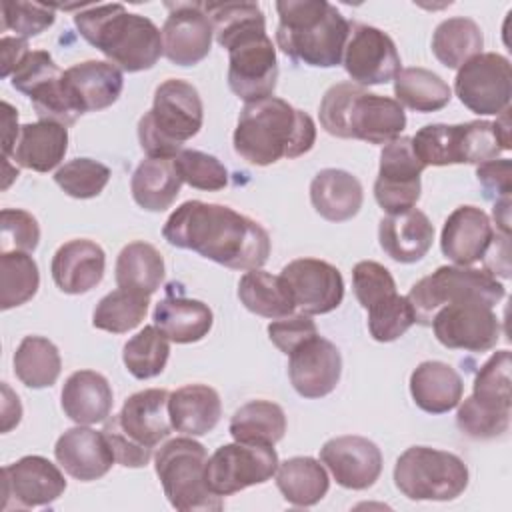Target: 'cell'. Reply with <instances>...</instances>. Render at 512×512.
I'll return each mask as SVG.
<instances>
[{
	"instance_id": "cell-30",
	"label": "cell",
	"mask_w": 512,
	"mask_h": 512,
	"mask_svg": "<svg viewBox=\"0 0 512 512\" xmlns=\"http://www.w3.org/2000/svg\"><path fill=\"white\" fill-rule=\"evenodd\" d=\"M364 192L356 176L340 168H324L310 182V202L328 222L354 218L362 208Z\"/></svg>"
},
{
	"instance_id": "cell-54",
	"label": "cell",
	"mask_w": 512,
	"mask_h": 512,
	"mask_svg": "<svg viewBox=\"0 0 512 512\" xmlns=\"http://www.w3.org/2000/svg\"><path fill=\"white\" fill-rule=\"evenodd\" d=\"M102 432H104V436H106V440H108V444H110V448H112V454H114V458H116L118 464H122V466H126V468H142V466H146V464L150 462L152 450H150V448H142V446L130 442V440L118 430V426L114 424L112 416H108V418L104 420Z\"/></svg>"
},
{
	"instance_id": "cell-45",
	"label": "cell",
	"mask_w": 512,
	"mask_h": 512,
	"mask_svg": "<svg viewBox=\"0 0 512 512\" xmlns=\"http://www.w3.org/2000/svg\"><path fill=\"white\" fill-rule=\"evenodd\" d=\"M412 140V150L424 166L462 164L460 124H426Z\"/></svg>"
},
{
	"instance_id": "cell-17",
	"label": "cell",
	"mask_w": 512,
	"mask_h": 512,
	"mask_svg": "<svg viewBox=\"0 0 512 512\" xmlns=\"http://www.w3.org/2000/svg\"><path fill=\"white\" fill-rule=\"evenodd\" d=\"M344 70L358 86L386 84L400 72V54L394 40L380 28L354 24L344 48Z\"/></svg>"
},
{
	"instance_id": "cell-3",
	"label": "cell",
	"mask_w": 512,
	"mask_h": 512,
	"mask_svg": "<svg viewBox=\"0 0 512 512\" xmlns=\"http://www.w3.org/2000/svg\"><path fill=\"white\" fill-rule=\"evenodd\" d=\"M314 142V120L278 96L246 102L232 136L236 154L254 166L304 156Z\"/></svg>"
},
{
	"instance_id": "cell-57",
	"label": "cell",
	"mask_w": 512,
	"mask_h": 512,
	"mask_svg": "<svg viewBox=\"0 0 512 512\" xmlns=\"http://www.w3.org/2000/svg\"><path fill=\"white\" fill-rule=\"evenodd\" d=\"M2 108H4V116H2V122H4V134H2V150H4V158H10L12 156V150H14V144L18 140V134H20V128H18V112L12 104L8 102H2Z\"/></svg>"
},
{
	"instance_id": "cell-49",
	"label": "cell",
	"mask_w": 512,
	"mask_h": 512,
	"mask_svg": "<svg viewBox=\"0 0 512 512\" xmlns=\"http://www.w3.org/2000/svg\"><path fill=\"white\" fill-rule=\"evenodd\" d=\"M40 242L38 220L18 208L0 212V252H34Z\"/></svg>"
},
{
	"instance_id": "cell-21",
	"label": "cell",
	"mask_w": 512,
	"mask_h": 512,
	"mask_svg": "<svg viewBox=\"0 0 512 512\" xmlns=\"http://www.w3.org/2000/svg\"><path fill=\"white\" fill-rule=\"evenodd\" d=\"M62 86L78 116L112 106L124 88L118 66L104 60H86L64 70Z\"/></svg>"
},
{
	"instance_id": "cell-35",
	"label": "cell",
	"mask_w": 512,
	"mask_h": 512,
	"mask_svg": "<svg viewBox=\"0 0 512 512\" xmlns=\"http://www.w3.org/2000/svg\"><path fill=\"white\" fill-rule=\"evenodd\" d=\"M238 298L256 316L278 320L294 314L296 306L280 276L260 268L248 270L238 282Z\"/></svg>"
},
{
	"instance_id": "cell-41",
	"label": "cell",
	"mask_w": 512,
	"mask_h": 512,
	"mask_svg": "<svg viewBox=\"0 0 512 512\" xmlns=\"http://www.w3.org/2000/svg\"><path fill=\"white\" fill-rule=\"evenodd\" d=\"M62 370L60 352L44 336H26L14 352V374L28 388L52 386Z\"/></svg>"
},
{
	"instance_id": "cell-6",
	"label": "cell",
	"mask_w": 512,
	"mask_h": 512,
	"mask_svg": "<svg viewBox=\"0 0 512 512\" xmlns=\"http://www.w3.org/2000/svg\"><path fill=\"white\" fill-rule=\"evenodd\" d=\"M320 124L336 138L388 144L404 132L406 112L394 98L370 94L354 82H338L322 96Z\"/></svg>"
},
{
	"instance_id": "cell-60",
	"label": "cell",
	"mask_w": 512,
	"mask_h": 512,
	"mask_svg": "<svg viewBox=\"0 0 512 512\" xmlns=\"http://www.w3.org/2000/svg\"><path fill=\"white\" fill-rule=\"evenodd\" d=\"M494 126H496V130H498V136H500L502 144L506 146V150H510V146H512V144H510V108L504 110L502 114H498Z\"/></svg>"
},
{
	"instance_id": "cell-8",
	"label": "cell",
	"mask_w": 512,
	"mask_h": 512,
	"mask_svg": "<svg viewBox=\"0 0 512 512\" xmlns=\"http://www.w3.org/2000/svg\"><path fill=\"white\" fill-rule=\"evenodd\" d=\"M206 460V448L194 436L172 438L158 448L154 468L172 508L180 512H218L224 508L222 496L212 494L206 484Z\"/></svg>"
},
{
	"instance_id": "cell-46",
	"label": "cell",
	"mask_w": 512,
	"mask_h": 512,
	"mask_svg": "<svg viewBox=\"0 0 512 512\" xmlns=\"http://www.w3.org/2000/svg\"><path fill=\"white\" fill-rule=\"evenodd\" d=\"M416 324V314L406 296L398 292L368 308V330L376 342H394Z\"/></svg>"
},
{
	"instance_id": "cell-36",
	"label": "cell",
	"mask_w": 512,
	"mask_h": 512,
	"mask_svg": "<svg viewBox=\"0 0 512 512\" xmlns=\"http://www.w3.org/2000/svg\"><path fill=\"white\" fill-rule=\"evenodd\" d=\"M228 430L236 442L274 446L286 434V414L270 400H250L234 412Z\"/></svg>"
},
{
	"instance_id": "cell-44",
	"label": "cell",
	"mask_w": 512,
	"mask_h": 512,
	"mask_svg": "<svg viewBox=\"0 0 512 512\" xmlns=\"http://www.w3.org/2000/svg\"><path fill=\"white\" fill-rule=\"evenodd\" d=\"M40 274L28 252H0V308L10 310L34 298Z\"/></svg>"
},
{
	"instance_id": "cell-31",
	"label": "cell",
	"mask_w": 512,
	"mask_h": 512,
	"mask_svg": "<svg viewBox=\"0 0 512 512\" xmlns=\"http://www.w3.org/2000/svg\"><path fill=\"white\" fill-rule=\"evenodd\" d=\"M172 428L186 436H204L216 428L222 416V402L206 384H186L168 398Z\"/></svg>"
},
{
	"instance_id": "cell-55",
	"label": "cell",
	"mask_w": 512,
	"mask_h": 512,
	"mask_svg": "<svg viewBox=\"0 0 512 512\" xmlns=\"http://www.w3.org/2000/svg\"><path fill=\"white\" fill-rule=\"evenodd\" d=\"M476 178L482 184L486 198H506L512 192V162L508 158L484 162L476 168Z\"/></svg>"
},
{
	"instance_id": "cell-37",
	"label": "cell",
	"mask_w": 512,
	"mask_h": 512,
	"mask_svg": "<svg viewBox=\"0 0 512 512\" xmlns=\"http://www.w3.org/2000/svg\"><path fill=\"white\" fill-rule=\"evenodd\" d=\"M164 280L162 254L148 242L126 244L116 258V284L152 296Z\"/></svg>"
},
{
	"instance_id": "cell-56",
	"label": "cell",
	"mask_w": 512,
	"mask_h": 512,
	"mask_svg": "<svg viewBox=\"0 0 512 512\" xmlns=\"http://www.w3.org/2000/svg\"><path fill=\"white\" fill-rule=\"evenodd\" d=\"M28 42L18 36H2L0 54H2V78L12 76L18 64L28 56Z\"/></svg>"
},
{
	"instance_id": "cell-16",
	"label": "cell",
	"mask_w": 512,
	"mask_h": 512,
	"mask_svg": "<svg viewBox=\"0 0 512 512\" xmlns=\"http://www.w3.org/2000/svg\"><path fill=\"white\" fill-rule=\"evenodd\" d=\"M280 278L302 314H328L342 304L344 278L326 260L296 258L282 268Z\"/></svg>"
},
{
	"instance_id": "cell-34",
	"label": "cell",
	"mask_w": 512,
	"mask_h": 512,
	"mask_svg": "<svg viewBox=\"0 0 512 512\" xmlns=\"http://www.w3.org/2000/svg\"><path fill=\"white\" fill-rule=\"evenodd\" d=\"M276 486L288 504L308 508L326 496L330 480L318 460L310 456H294L278 464Z\"/></svg>"
},
{
	"instance_id": "cell-33",
	"label": "cell",
	"mask_w": 512,
	"mask_h": 512,
	"mask_svg": "<svg viewBox=\"0 0 512 512\" xmlns=\"http://www.w3.org/2000/svg\"><path fill=\"white\" fill-rule=\"evenodd\" d=\"M182 184L174 158H146L136 166L130 190L140 208L162 212L174 204Z\"/></svg>"
},
{
	"instance_id": "cell-18",
	"label": "cell",
	"mask_w": 512,
	"mask_h": 512,
	"mask_svg": "<svg viewBox=\"0 0 512 512\" xmlns=\"http://www.w3.org/2000/svg\"><path fill=\"white\" fill-rule=\"evenodd\" d=\"M288 378L302 398L328 396L340 382V350L320 334L310 336L288 354Z\"/></svg>"
},
{
	"instance_id": "cell-52",
	"label": "cell",
	"mask_w": 512,
	"mask_h": 512,
	"mask_svg": "<svg viewBox=\"0 0 512 512\" xmlns=\"http://www.w3.org/2000/svg\"><path fill=\"white\" fill-rule=\"evenodd\" d=\"M60 76H62V70L56 66V62L46 50H30L28 56L12 72L10 84L12 88H16L18 92L30 98L32 92H36L40 86Z\"/></svg>"
},
{
	"instance_id": "cell-59",
	"label": "cell",
	"mask_w": 512,
	"mask_h": 512,
	"mask_svg": "<svg viewBox=\"0 0 512 512\" xmlns=\"http://www.w3.org/2000/svg\"><path fill=\"white\" fill-rule=\"evenodd\" d=\"M494 220L500 228V234L510 236V196L494 202Z\"/></svg>"
},
{
	"instance_id": "cell-5",
	"label": "cell",
	"mask_w": 512,
	"mask_h": 512,
	"mask_svg": "<svg viewBox=\"0 0 512 512\" xmlns=\"http://www.w3.org/2000/svg\"><path fill=\"white\" fill-rule=\"evenodd\" d=\"M74 26L88 44L124 72L150 70L164 54L158 26L122 4L84 6L74 14Z\"/></svg>"
},
{
	"instance_id": "cell-4",
	"label": "cell",
	"mask_w": 512,
	"mask_h": 512,
	"mask_svg": "<svg viewBox=\"0 0 512 512\" xmlns=\"http://www.w3.org/2000/svg\"><path fill=\"white\" fill-rule=\"evenodd\" d=\"M276 44L294 62L332 68L342 62L352 24L326 0H278Z\"/></svg>"
},
{
	"instance_id": "cell-20",
	"label": "cell",
	"mask_w": 512,
	"mask_h": 512,
	"mask_svg": "<svg viewBox=\"0 0 512 512\" xmlns=\"http://www.w3.org/2000/svg\"><path fill=\"white\" fill-rule=\"evenodd\" d=\"M320 462L330 470L334 480L348 490H366L374 486L382 472L380 448L356 434L330 438L320 448Z\"/></svg>"
},
{
	"instance_id": "cell-42",
	"label": "cell",
	"mask_w": 512,
	"mask_h": 512,
	"mask_svg": "<svg viewBox=\"0 0 512 512\" xmlns=\"http://www.w3.org/2000/svg\"><path fill=\"white\" fill-rule=\"evenodd\" d=\"M148 304V294L130 288H116L96 304L92 314V326L104 332L124 334L144 320Z\"/></svg>"
},
{
	"instance_id": "cell-43",
	"label": "cell",
	"mask_w": 512,
	"mask_h": 512,
	"mask_svg": "<svg viewBox=\"0 0 512 512\" xmlns=\"http://www.w3.org/2000/svg\"><path fill=\"white\" fill-rule=\"evenodd\" d=\"M170 356V340L158 326H144L136 336L124 344L122 360L126 370L138 378L148 380L166 368Z\"/></svg>"
},
{
	"instance_id": "cell-7",
	"label": "cell",
	"mask_w": 512,
	"mask_h": 512,
	"mask_svg": "<svg viewBox=\"0 0 512 512\" xmlns=\"http://www.w3.org/2000/svg\"><path fill=\"white\" fill-rule=\"evenodd\" d=\"M204 120V106L198 90L178 78L164 80L152 108L138 120L140 148L148 158H176L182 144L194 138Z\"/></svg>"
},
{
	"instance_id": "cell-50",
	"label": "cell",
	"mask_w": 512,
	"mask_h": 512,
	"mask_svg": "<svg viewBox=\"0 0 512 512\" xmlns=\"http://www.w3.org/2000/svg\"><path fill=\"white\" fill-rule=\"evenodd\" d=\"M2 30L16 32L18 38H32L54 24L52 6L38 2H2Z\"/></svg>"
},
{
	"instance_id": "cell-23",
	"label": "cell",
	"mask_w": 512,
	"mask_h": 512,
	"mask_svg": "<svg viewBox=\"0 0 512 512\" xmlns=\"http://www.w3.org/2000/svg\"><path fill=\"white\" fill-rule=\"evenodd\" d=\"M496 230L482 208L458 206L444 222L440 248L456 266H472L492 246Z\"/></svg>"
},
{
	"instance_id": "cell-9",
	"label": "cell",
	"mask_w": 512,
	"mask_h": 512,
	"mask_svg": "<svg viewBox=\"0 0 512 512\" xmlns=\"http://www.w3.org/2000/svg\"><path fill=\"white\" fill-rule=\"evenodd\" d=\"M506 296L504 284L486 268L472 266H440L432 274L420 278L408 292V302L416 314V322L430 326L438 308L460 302L480 300L496 306Z\"/></svg>"
},
{
	"instance_id": "cell-53",
	"label": "cell",
	"mask_w": 512,
	"mask_h": 512,
	"mask_svg": "<svg viewBox=\"0 0 512 512\" xmlns=\"http://www.w3.org/2000/svg\"><path fill=\"white\" fill-rule=\"evenodd\" d=\"M318 334L314 320L308 314H290L268 324V336L272 344L286 356L304 340Z\"/></svg>"
},
{
	"instance_id": "cell-22",
	"label": "cell",
	"mask_w": 512,
	"mask_h": 512,
	"mask_svg": "<svg viewBox=\"0 0 512 512\" xmlns=\"http://www.w3.org/2000/svg\"><path fill=\"white\" fill-rule=\"evenodd\" d=\"M168 398L170 392L162 388L140 390L126 398L122 410L112 420L130 442L154 450L174 430L168 414Z\"/></svg>"
},
{
	"instance_id": "cell-10",
	"label": "cell",
	"mask_w": 512,
	"mask_h": 512,
	"mask_svg": "<svg viewBox=\"0 0 512 512\" xmlns=\"http://www.w3.org/2000/svg\"><path fill=\"white\" fill-rule=\"evenodd\" d=\"M394 484L410 500L446 502L466 490L468 468L452 452L412 446L394 464Z\"/></svg>"
},
{
	"instance_id": "cell-1",
	"label": "cell",
	"mask_w": 512,
	"mask_h": 512,
	"mask_svg": "<svg viewBox=\"0 0 512 512\" xmlns=\"http://www.w3.org/2000/svg\"><path fill=\"white\" fill-rule=\"evenodd\" d=\"M162 236L170 246L232 270L262 268L270 256V236L256 220L202 200L180 204L164 222Z\"/></svg>"
},
{
	"instance_id": "cell-38",
	"label": "cell",
	"mask_w": 512,
	"mask_h": 512,
	"mask_svg": "<svg viewBox=\"0 0 512 512\" xmlns=\"http://www.w3.org/2000/svg\"><path fill=\"white\" fill-rule=\"evenodd\" d=\"M394 100L416 112H436L442 110L450 98L452 90L432 70L426 68H400L394 76Z\"/></svg>"
},
{
	"instance_id": "cell-12",
	"label": "cell",
	"mask_w": 512,
	"mask_h": 512,
	"mask_svg": "<svg viewBox=\"0 0 512 512\" xmlns=\"http://www.w3.org/2000/svg\"><path fill=\"white\" fill-rule=\"evenodd\" d=\"M458 100L474 114H502L510 106V60L496 52H480L458 68L454 78Z\"/></svg>"
},
{
	"instance_id": "cell-47",
	"label": "cell",
	"mask_w": 512,
	"mask_h": 512,
	"mask_svg": "<svg viewBox=\"0 0 512 512\" xmlns=\"http://www.w3.org/2000/svg\"><path fill=\"white\" fill-rule=\"evenodd\" d=\"M110 180V168L92 158H74L54 172V182L72 198L98 196Z\"/></svg>"
},
{
	"instance_id": "cell-27",
	"label": "cell",
	"mask_w": 512,
	"mask_h": 512,
	"mask_svg": "<svg viewBox=\"0 0 512 512\" xmlns=\"http://www.w3.org/2000/svg\"><path fill=\"white\" fill-rule=\"evenodd\" d=\"M114 404V394L108 380L94 370L72 372L62 388L64 414L82 426L104 422Z\"/></svg>"
},
{
	"instance_id": "cell-32",
	"label": "cell",
	"mask_w": 512,
	"mask_h": 512,
	"mask_svg": "<svg viewBox=\"0 0 512 512\" xmlns=\"http://www.w3.org/2000/svg\"><path fill=\"white\" fill-rule=\"evenodd\" d=\"M152 320L168 340L176 344H192L210 332L214 316L202 300L168 294L156 304Z\"/></svg>"
},
{
	"instance_id": "cell-13",
	"label": "cell",
	"mask_w": 512,
	"mask_h": 512,
	"mask_svg": "<svg viewBox=\"0 0 512 512\" xmlns=\"http://www.w3.org/2000/svg\"><path fill=\"white\" fill-rule=\"evenodd\" d=\"M430 326L436 340L454 350L486 352L500 340V320L494 306L480 300H460L438 308Z\"/></svg>"
},
{
	"instance_id": "cell-2",
	"label": "cell",
	"mask_w": 512,
	"mask_h": 512,
	"mask_svg": "<svg viewBox=\"0 0 512 512\" xmlns=\"http://www.w3.org/2000/svg\"><path fill=\"white\" fill-rule=\"evenodd\" d=\"M216 42L228 50V86L244 102L274 94L278 82L276 48L266 34L264 12L256 2L202 4Z\"/></svg>"
},
{
	"instance_id": "cell-19",
	"label": "cell",
	"mask_w": 512,
	"mask_h": 512,
	"mask_svg": "<svg viewBox=\"0 0 512 512\" xmlns=\"http://www.w3.org/2000/svg\"><path fill=\"white\" fill-rule=\"evenodd\" d=\"M168 18L162 26L164 56L176 66L202 62L212 46V24L198 2L166 4Z\"/></svg>"
},
{
	"instance_id": "cell-25",
	"label": "cell",
	"mask_w": 512,
	"mask_h": 512,
	"mask_svg": "<svg viewBox=\"0 0 512 512\" xmlns=\"http://www.w3.org/2000/svg\"><path fill=\"white\" fill-rule=\"evenodd\" d=\"M106 254L86 238H76L62 244L50 264L52 280L64 294H86L104 278Z\"/></svg>"
},
{
	"instance_id": "cell-39",
	"label": "cell",
	"mask_w": 512,
	"mask_h": 512,
	"mask_svg": "<svg viewBox=\"0 0 512 512\" xmlns=\"http://www.w3.org/2000/svg\"><path fill=\"white\" fill-rule=\"evenodd\" d=\"M484 36L480 26L466 16L442 20L432 34V52L446 68H460L482 52Z\"/></svg>"
},
{
	"instance_id": "cell-40",
	"label": "cell",
	"mask_w": 512,
	"mask_h": 512,
	"mask_svg": "<svg viewBox=\"0 0 512 512\" xmlns=\"http://www.w3.org/2000/svg\"><path fill=\"white\" fill-rule=\"evenodd\" d=\"M468 400L492 414H512L510 350H498L482 364L474 378V392Z\"/></svg>"
},
{
	"instance_id": "cell-48",
	"label": "cell",
	"mask_w": 512,
	"mask_h": 512,
	"mask_svg": "<svg viewBox=\"0 0 512 512\" xmlns=\"http://www.w3.org/2000/svg\"><path fill=\"white\" fill-rule=\"evenodd\" d=\"M174 162L182 182H186L192 188L216 192L228 184V170L212 154L186 148L176 154Z\"/></svg>"
},
{
	"instance_id": "cell-28",
	"label": "cell",
	"mask_w": 512,
	"mask_h": 512,
	"mask_svg": "<svg viewBox=\"0 0 512 512\" xmlns=\"http://www.w3.org/2000/svg\"><path fill=\"white\" fill-rule=\"evenodd\" d=\"M68 150V128L54 120H38L20 126L12 160L34 172H50Z\"/></svg>"
},
{
	"instance_id": "cell-11",
	"label": "cell",
	"mask_w": 512,
	"mask_h": 512,
	"mask_svg": "<svg viewBox=\"0 0 512 512\" xmlns=\"http://www.w3.org/2000/svg\"><path fill=\"white\" fill-rule=\"evenodd\" d=\"M274 446L232 442L220 446L208 460L204 478L212 494L230 496L248 486L268 482L278 470Z\"/></svg>"
},
{
	"instance_id": "cell-29",
	"label": "cell",
	"mask_w": 512,
	"mask_h": 512,
	"mask_svg": "<svg viewBox=\"0 0 512 512\" xmlns=\"http://www.w3.org/2000/svg\"><path fill=\"white\" fill-rule=\"evenodd\" d=\"M410 394L420 410L428 414H444L460 404L464 382L450 364L426 360L410 374Z\"/></svg>"
},
{
	"instance_id": "cell-15",
	"label": "cell",
	"mask_w": 512,
	"mask_h": 512,
	"mask_svg": "<svg viewBox=\"0 0 512 512\" xmlns=\"http://www.w3.org/2000/svg\"><path fill=\"white\" fill-rule=\"evenodd\" d=\"M66 490L64 474L44 456H24L2 468V510H30L56 502Z\"/></svg>"
},
{
	"instance_id": "cell-24",
	"label": "cell",
	"mask_w": 512,
	"mask_h": 512,
	"mask_svg": "<svg viewBox=\"0 0 512 512\" xmlns=\"http://www.w3.org/2000/svg\"><path fill=\"white\" fill-rule=\"evenodd\" d=\"M54 456L58 464L80 482L102 478L116 462L104 432H96L82 424L66 430L56 440Z\"/></svg>"
},
{
	"instance_id": "cell-26",
	"label": "cell",
	"mask_w": 512,
	"mask_h": 512,
	"mask_svg": "<svg viewBox=\"0 0 512 512\" xmlns=\"http://www.w3.org/2000/svg\"><path fill=\"white\" fill-rule=\"evenodd\" d=\"M378 240L392 260L412 264L422 260L432 248L434 226L422 210L410 208L382 218L378 226Z\"/></svg>"
},
{
	"instance_id": "cell-51",
	"label": "cell",
	"mask_w": 512,
	"mask_h": 512,
	"mask_svg": "<svg viewBox=\"0 0 512 512\" xmlns=\"http://www.w3.org/2000/svg\"><path fill=\"white\" fill-rule=\"evenodd\" d=\"M352 288L364 310L396 292V282L386 266L374 260H362L352 268Z\"/></svg>"
},
{
	"instance_id": "cell-14",
	"label": "cell",
	"mask_w": 512,
	"mask_h": 512,
	"mask_svg": "<svg viewBox=\"0 0 512 512\" xmlns=\"http://www.w3.org/2000/svg\"><path fill=\"white\" fill-rule=\"evenodd\" d=\"M426 166L416 158L412 140L400 136L384 144L380 152L378 178L374 182V198L388 214L406 212L420 200V174Z\"/></svg>"
},
{
	"instance_id": "cell-58",
	"label": "cell",
	"mask_w": 512,
	"mask_h": 512,
	"mask_svg": "<svg viewBox=\"0 0 512 512\" xmlns=\"http://www.w3.org/2000/svg\"><path fill=\"white\" fill-rule=\"evenodd\" d=\"M2 392H4V404H2V432H8L12 426H16V424L20 422L22 406H20L18 396H14L6 384H2Z\"/></svg>"
}]
</instances>
